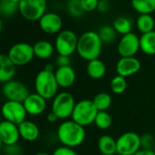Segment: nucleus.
Returning a JSON list of instances; mask_svg holds the SVG:
<instances>
[{"mask_svg": "<svg viewBox=\"0 0 155 155\" xmlns=\"http://www.w3.org/2000/svg\"><path fill=\"white\" fill-rule=\"evenodd\" d=\"M57 137L62 146L77 148L81 146L86 139L85 128L72 120L61 122L57 130Z\"/></svg>", "mask_w": 155, "mask_h": 155, "instance_id": "1", "label": "nucleus"}, {"mask_svg": "<svg viewBox=\"0 0 155 155\" xmlns=\"http://www.w3.org/2000/svg\"><path fill=\"white\" fill-rule=\"evenodd\" d=\"M102 41L95 31L84 32L78 40L77 53L88 62L99 58L102 50Z\"/></svg>", "mask_w": 155, "mask_h": 155, "instance_id": "2", "label": "nucleus"}, {"mask_svg": "<svg viewBox=\"0 0 155 155\" xmlns=\"http://www.w3.org/2000/svg\"><path fill=\"white\" fill-rule=\"evenodd\" d=\"M36 93L43 97L45 100H53L58 93V85L57 83L55 72L48 71L46 69L40 70L34 81Z\"/></svg>", "mask_w": 155, "mask_h": 155, "instance_id": "3", "label": "nucleus"}, {"mask_svg": "<svg viewBox=\"0 0 155 155\" xmlns=\"http://www.w3.org/2000/svg\"><path fill=\"white\" fill-rule=\"evenodd\" d=\"M98 112L92 100H81L76 103L71 120L85 128L94 123Z\"/></svg>", "mask_w": 155, "mask_h": 155, "instance_id": "4", "label": "nucleus"}, {"mask_svg": "<svg viewBox=\"0 0 155 155\" xmlns=\"http://www.w3.org/2000/svg\"><path fill=\"white\" fill-rule=\"evenodd\" d=\"M76 101L74 96L68 91L58 92L52 101L51 104V111L56 114L58 120H68L71 118Z\"/></svg>", "mask_w": 155, "mask_h": 155, "instance_id": "5", "label": "nucleus"}, {"mask_svg": "<svg viewBox=\"0 0 155 155\" xmlns=\"http://www.w3.org/2000/svg\"><path fill=\"white\" fill-rule=\"evenodd\" d=\"M78 40L79 38L72 30H62L58 34L54 47L58 55L70 57L77 52Z\"/></svg>", "mask_w": 155, "mask_h": 155, "instance_id": "6", "label": "nucleus"}, {"mask_svg": "<svg viewBox=\"0 0 155 155\" xmlns=\"http://www.w3.org/2000/svg\"><path fill=\"white\" fill-rule=\"evenodd\" d=\"M46 0H20L18 10L21 16L28 21H38L46 13Z\"/></svg>", "mask_w": 155, "mask_h": 155, "instance_id": "7", "label": "nucleus"}, {"mask_svg": "<svg viewBox=\"0 0 155 155\" xmlns=\"http://www.w3.org/2000/svg\"><path fill=\"white\" fill-rule=\"evenodd\" d=\"M118 155H133L139 151L140 147V136L134 131L122 133L116 139Z\"/></svg>", "mask_w": 155, "mask_h": 155, "instance_id": "8", "label": "nucleus"}, {"mask_svg": "<svg viewBox=\"0 0 155 155\" xmlns=\"http://www.w3.org/2000/svg\"><path fill=\"white\" fill-rule=\"evenodd\" d=\"M8 56L16 67L25 66L31 62L34 58V48L32 45L26 42L16 43L9 48Z\"/></svg>", "mask_w": 155, "mask_h": 155, "instance_id": "9", "label": "nucleus"}, {"mask_svg": "<svg viewBox=\"0 0 155 155\" xmlns=\"http://www.w3.org/2000/svg\"><path fill=\"white\" fill-rule=\"evenodd\" d=\"M1 115L5 120L13 122L19 125L21 122L26 120L27 110L22 102L7 101L1 107Z\"/></svg>", "mask_w": 155, "mask_h": 155, "instance_id": "10", "label": "nucleus"}, {"mask_svg": "<svg viewBox=\"0 0 155 155\" xmlns=\"http://www.w3.org/2000/svg\"><path fill=\"white\" fill-rule=\"evenodd\" d=\"M2 94L7 101L24 102V101L30 94L29 90L26 84L19 81L12 80L5 84L2 87Z\"/></svg>", "mask_w": 155, "mask_h": 155, "instance_id": "11", "label": "nucleus"}, {"mask_svg": "<svg viewBox=\"0 0 155 155\" xmlns=\"http://www.w3.org/2000/svg\"><path fill=\"white\" fill-rule=\"evenodd\" d=\"M117 49L120 58L134 57L140 50V38L133 32L122 36Z\"/></svg>", "mask_w": 155, "mask_h": 155, "instance_id": "12", "label": "nucleus"}, {"mask_svg": "<svg viewBox=\"0 0 155 155\" xmlns=\"http://www.w3.org/2000/svg\"><path fill=\"white\" fill-rule=\"evenodd\" d=\"M20 139L18 125L5 120L0 123V140L4 146L17 144Z\"/></svg>", "mask_w": 155, "mask_h": 155, "instance_id": "13", "label": "nucleus"}, {"mask_svg": "<svg viewBox=\"0 0 155 155\" xmlns=\"http://www.w3.org/2000/svg\"><path fill=\"white\" fill-rule=\"evenodd\" d=\"M141 68L140 61L135 57L120 58L116 64L117 75L128 78L137 74Z\"/></svg>", "mask_w": 155, "mask_h": 155, "instance_id": "14", "label": "nucleus"}, {"mask_svg": "<svg viewBox=\"0 0 155 155\" xmlns=\"http://www.w3.org/2000/svg\"><path fill=\"white\" fill-rule=\"evenodd\" d=\"M41 30L47 34H58L62 28V19L57 13H45L38 20Z\"/></svg>", "mask_w": 155, "mask_h": 155, "instance_id": "15", "label": "nucleus"}, {"mask_svg": "<svg viewBox=\"0 0 155 155\" xmlns=\"http://www.w3.org/2000/svg\"><path fill=\"white\" fill-rule=\"evenodd\" d=\"M27 113L31 116H38L42 114L47 108V100L38 93H30L23 102Z\"/></svg>", "mask_w": 155, "mask_h": 155, "instance_id": "16", "label": "nucleus"}, {"mask_svg": "<svg viewBox=\"0 0 155 155\" xmlns=\"http://www.w3.org/2000/svg\"><path fill=\"white\" fill-rule=\"evenodd\" d=\"M55 78L59 88L67 89L71 87L76 81V71L71 66L57 68Z\"/></svg>", "mask_w": 155, "mask_h": 155, "instance_id": "17", "label": "nucleus"}, {"mask_svg": "<svg viewBox=\"0 0 155 155\" xmlns=\"http://www.w3.org/2000/svg\"><path fill=\"white\" fill-rule=\"evenodd\" d=\"M16 74V65L11 61L8 54H0V83L12 81Z\"/></svg>", "mask_w": 155, "mask_h": 155, "instance_id": "18", "label": "nucleus"}, {"mask_svg": "<svg viewBox=\"0 0 155 155\" xmlns=\"http://www.w3.org/2000/svg\"><path fill=\"white\" fill-rule=\"evenodd\" d=\"M20 138L26 141L32 142L38 139L40 135V130L38 126L31 120H24L18 125Z\"/></svg>", "mask_w": 155, "mask_h": 155, "instance_id": "19", "label": "nucleus"}, {"mask_svg": "<svg viewBox=\"0 0 155 155\" xmlns=\"http://www.w3.org/2000/svg\"><path fill=\"white\" fill-rule=\"evenodd\" d=\"M87 75L92 80H101L106 75L107 68L105 63L100 58L93 59L88 62L86 67Z\"/></svg>", "mask_w": 155, "mask_h": 155, "instance_id": "20", "label": "nucleus"}, {"mask_svg": "<svg viewBox=\"0 0 155 155\" xmlns=\"http://www.w3.org/2000/svg\"><path fill=\"white\" fill-rule=\"evenodd\" d=\"M98 149L101 155H115L117 154L116 139L110 135H102L98 140Z\"/></svg>", "mask_w": 155, "mask_h": 155, "instance_id": "21", "label": "nucleus"}, {"mask_svg": "<svg viewBox=\"0 0 155 155\" xmlns=\"http://www.w3.org/2000/svg\"><path fill=\"white\" fill-rule=\"evenodd\" d=\"M34 54L39 59H48L55 51V47L48 40H39L33 45Z\"/></svg>", "mask_w": 155, "mask_h": 155, "instance_id": "22", "label": "nucleus"}, {"mask_svg": "<svg viewBox=\"0 0 155 155\" xmlns=\"http://www.w3.org/2000/svg\"><path fill=\"white\" fill-rule=\"evenodd\" d=\"M140 49L146 55H155V30L141 34L140 37Z\"/></svg>", "mask_w": 155, "mask_h": 155, "instance_id": "23", "label": "nucleus"}, {"mask_svg": "<svg viewBox=\"0 0 155 155\" xmlns=\"http://www.w3.org/2000/svg\"><path fill=\"white\" fill-rule=\"evenodd\" d=\"M136 26H137L138 30L141 34H145V33L154 30L155 22L151 15L140 14L136 20Z\"/></svg>", "mask_w": 155, "mask_h": 155, "instance_id": "24", "label": "nucleus"}, {"mask_svg": "<svg viewBox=\"0 0 155 155\" xmlns=\"http://www.w3.org/2000/svg\"><path fill=\"white\" fill-rule=\"evenodd\" d=\"M131 6L140 15H150L155 11V0H131Z\"/></svg>", "mask_w": 155, "mask_h": 155, "instance_id": "25", "label": "nucleus"}, {"mask_svg": "<svg viewBox=\"0 0 155 155\" xmlns=\"http://www.w3.org/2000/svg\"><path fill=\"white\" fill-rule=\"evenodd\" d=\"M98 111H107L112 103L111 96L107 92H100L96 94L92 100Z\"/></svg>", "mask_w": 155, "mask_h": 155, "instance_id": "26", "label": "nucleus"}, {"mask_svg": "<svg viewBox=\"0 0 155 155\" xmlns=\"http://www.w3.org/2000/svg\"><path fill=\"white\" fill-rule=\"evenodd\" d=\"M112 27L117 33L124 36V35L131 32L132 24H131V21L129 18L118 17L114 19Z\"/></svg>", "mask_w": 155, "mask_h": 155, "instance_id": "27", "label": "nucleus"}, {"mask_svg": "<svg viewBox=\"0 0 155 155\" xmlns=\"http://www.w3.org/2000/svg\"><path fill=\"white\" fill-rule=\"evenodd\" d=\"M94 124L100 130H108L109 128H110L112 124L111 115L108 111H99L95 118Z\"/></svg>", "mask_w": 155, "mask_h": 155, "instance_id": "28", "label": "nucleus"}, {"mask_svg": "<svg viewBox=\"0 0 155 155\" xmlns=\"http://www.w3.org/2000/svg\"><path fill=\"white\" fill-rule=\"evenodd\" d=\"M110 87V91H112V93L117 94V95L122 94L127 89L126 78L121 77L120 75H116L111 79Z\"/></svg>", "mask_w": 155, "mask_h": 155, "instance_id": "29", "label": "nucleus"}, {"mask_svg": "<svg viewBox=\"0 0 155 155\" xmlns=\"http://www.w3.org/2000/svg\"><path fill=\"white\" fill-rule=\"evenodd\" d=\"M98 34H99L103 44H110L116 39L117 32L115 31L113 27H110L109 25H105L100 28Z\"/></svg>", "mask_w": 155, "mask_h": 155, "instance_id": "30", "label": "nucleus"}, {"mask_svg": "<svg viewBox=\"0 0 155 155\" xmlns=\"http://www.w3.org/2000/svg\"><path fill=\"white\" fill-rule=\"evenodd\" d=\"M18 9V4L13 0H0V14L4 17H11Z\"/></svg>", "mask_w": 155, "mask_h": 155, "instance_id": "31", "label": "nucleus"}, {"mask_svg": "<svg viewBox=\"0 0 155 155\" xmlns=\"http://www.w3.org/2000/svg\"><path fill=\"white\" fill-rule=\"evenodd\" d=\"M67 9L72 17H81L84 14V10L81 7V0H68Z\"/></svg>", "mask_w": 155, "mask_h": 155, "instance_id": "32", "label": "nucleus"}, {"mask_svg": "<svg viewBox=\"0 0 155 155\" xmlns=\"http://www.w3.org/2000/svg\"><path fill=\"white\" fill-rule=\"evenodd\" d=\"M155 146V139L150 133H145L140 136V147L142 150H153Z\"/></svg>", "mask_w": 155, "mask_h": 155, "instance_id": "33", "label": "nucleus"}, {"mask_svg": "<svg viewBox=\"0 0 155 155\" xmlns=\"http://www.w3.org/2000/svg\"><path fill=\"white\" fill-rule=\"evenodd\" d=\"M51 155H79V154H78V152L73 148L60 146L56 148Z\"/></svg>", "mask_w": 155, "mask_h": 155, "instance_id": "34", "label": "nucleus"}, {"mask_svg": "<svg viewBox=\"0 0 155 155\" xmlns=\"http://www.w3.org/2000/svg\"><path fill=\"white\" fill-rule=\"evenodd\" d=\"M81 4L85 12H91L98 8L99 0H81Z\"/></svg>", "mask_w": 155, "mask_h": 155, "instance_id": "35", "label": "nucleus"}, {"mask_svg": "<svg viewBox=\"0 0 155 155\" xmlns=\"http://www.w3.org/2000/svg\"><path fill=\"white\" fill-rule=\"evenodd\" d=\"M4 151L6 155H21L22 149L19 145L13 144V145H7L4 148Z\"/></svg>", "mask_w": 155, "mask_h": 155, "instance_id": "36", "label": "nucleus"}, {"mask_svg": "<svg viewBox=\"0 0 155 155\" xmlns=\"http://www.w3.org/2000/svg\"><path fill=\"white\" fill-rule=\"evenodd\" d=\"M56 65L58 66V68L71 66V58L70 57H68V56L58 55V58H56Z\"/></svg>", "mask_w": 155, "mask_h": 155, "instance_id": "37", "label": "nucleus"}, {"mask_svg": "<svg viewBox=\"0 0 155 155\" xmlns=\"http://www.w3.org/2000/svg\"><path fill=\"white\" fill-rule=\"evenodd\" d=\"M110 8V4L107 0H101L99 1V5H98V9L101 12V13H106Z\"/></svg>", "mask_w": 155, "mask_h": 155, "instance_id": "38", "label": "nucleus"}, {"mask_svg": "<svg viewBox=\"0 0 155 155\" xmlns=\"http://www.w3.org/2000/svg\"><path fill=\"white\" fill-rule=\"evenodd\" d=\"M58 120V117L56 116V114L53 113L52 111H50V112L48 114V116H47V120H48L49 123H55Z\"/></svg>", "mask_w": 155, "mask_h": 155, "instance_id": "39", "label": "nucleus"}, {"mask_svg": "<svg viewBox=\"0 0 155 155\" xmlns=\"http://www.w3.org/2000/svg\"><path fill=\"white\" fill-rule=\"evenodd\" d=\"M133 155H155L154 150H142L140 149L139 151H137Z\"/></svg>", "mask_w": 155, "mask_h": 155, "instance_id": "40", "label": "nucleus"}, {"mask_svg": "<svg viewBox=\"0 0 155 155\" xmlns=\"http://www.w3.org/2000/svg\"><path fill=\"white\" fill-rule=\"evenodd\" d=\"M44 69L46 70H48V71H52V72H55V69H54V66L52 64H47L44 68Z\"/></svg>", "mask_w": 155, "mask_h": 155, "instance_id": "41", "label": "nucleus"}, {"mask_svg": "<svg viewBox=\"0 0 155 155\" xmlns=\"http://www.w3.org/2000/svg\"><path fill=\"white\" fill-rule=\"evenodd\" d=\"M33 155H51V154L47 153V152H37V153H35Z\"/></svg>", "mask_w": 155, "mask_h": 155, "instance_id": "42", "label": "nucleus"}, {"mask_svg": "<svg viewBox=\"0 0 155 155\" xmlns=\"http://www.w3.org/2000/svg\"><path fill=\"white\" fill-rule=\"evenodd\" d=\"M2 28H3V22H2L1 18H0V32L2 30Z\"/></svg>", "mask_w": 155, "mask_h": 155, "instance_id": "43", "label": "nucleus"}, {"mask_svg": "<svg viewBox=\"0 0 155 155\" xmlns=\"http://www.w3.org/2000/svg\"><path fill=\"white\" fill-rule=\"evenodd\" d=\"M3 117H2V115H1V112H0V123H1L2 121H3Z\"/></svg>", "mask_w": 155, "mask_h": 155, "instance_id": "44", "label": "nucleus"}, {"mask_svg": "<svg viewBox=\"0 0 155 155\" xmlns=\"http://www.w3.org/2000/svg\"><path fill=\"white\" fill-rule=\"evenodd\" d=\"M14 2H16V3H18V4H19V2H20V0H13Z\"/></svg>", "mask_w": 155, "mask_h": 155, "instance_id": "45", "label": "nucleus"}, {"mask_svg": "<svg viewBox=\"0 0 155 155\" xmlns=\"http://www.w3.org/2000/svg\"><path fill=\"white\" fill-rule=\"evenodd\" d=\"M2 146H3V144H2V142H1V140H0V150H1V148H2Z\"/></svg>", "mask_w": 155, "mask_h": 155, "instance_id": "46", "label": "nucleus"}, {"mask_svg": "<svg viewBox=\"0 0 155 155\" xmlns=\"http://www.w3.org/2000/svg\"><path fill=\"white\" fill-rule=\"evenodd\" d=\"M0 43H1V38H0Z\"/></svg>", "mask_w": 155, "mask_h": 155, "instance_id": "47", "label": "nucleus"}, {"mask_svg": "<svg viewBox=\"0 0 155 155\" xmlns=\"http://www.w3.org/2000/svg\"><path fill=\"white\" fill-rule=\"evenodd\" d=\"M153 150H154V151H155V146H154V149H153Z\"/></svg>", "mask_w": 155, "mask_h": 155, "instance_id": "48", "label": "nucleus"}, {"mask_svg": "<svg viewBox=\"0 0 155 155\" xmlns=\"http://www.w3.org/2000/svg\"><path fill=\"white\" fill-rule=\"evenodd\" d=\"M0 155H1V154H0Z\"/></svg>", "mask_w": 155, "mask_h": 155, "instance_id": "49", "label": "nucleus"}]
</instances>
